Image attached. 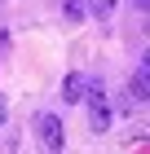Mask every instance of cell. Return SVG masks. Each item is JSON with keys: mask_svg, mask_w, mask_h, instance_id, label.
<instances>
[{"mask_svg": "<svg viewBox=\"0 0 150 154\" xmlns=\"http://www.w3.org/2000/svg\"><path fill=\"white\" fill-rule=\"evenodd\" d=\"M62 13H66L71 22H84V13H88V5H84V0H62Z\"/></svg>", "mask_w": 150, "mask_h": 154, "instance_id": "5b68a950", "label": "cell"}, {"mask_svg": "<svg viewBox=\"0 0 150 154\" xmlns=\"http://www.w3.org/2000/svg\"><path fill=\"white\" fill-rule=\"evenodd\" d=\"M141 71H150V48H146V53H141Z\"/></svg>", "mask_w": 150, "mask_h": 154, "instance_id": "9c48e42d", "label": "cell"}, {"mask_svg": "<svg viewBox=\"0 0 150 154\" xmlns=\"http://www.w3.org/2000/svg\"><path fill=\"white\" fill-rule=\"evenodd\" d=\"M115 5H119V0H88V13H93V18H110Z\"/></svg>", "mask_w": 150, "mask_h": 154, "instance_id": "8992f818", "label": "cell"}, {"mask_svg": "<svg viewBox=\"0 0 150 154\" xmlns=\"http://www.w3.org/2000/svg\"><path fill=\"white\" fill-rule=\"evenodd\" d=\"M128 101H150V71L137 66V75L128 79Z\"/></svg>", "mask_w": 150, "mask_h": 154, "instance_id": "277c9868", "label": "cell"}, {"mask_svg": "<svg viewBox=\"0 0 150 154\" xmlns=\"http://www.w3.org/2000/svg\"><path fill=\"white\" fill-rule=\"evenodd\" d=\"M146 31H150V22H146Z\"/></svg>", "mask_w": 150, "mask_h": 154, "instance_id": "30bf717a", "label": "cell"}, {"mask_svg": "<svg viewBox=\"0 0 150 154\" xmlns=\"http://www.w3.org/2000/svg\"><path fill=\"white\" fill-rule=\"evenodd\" d=\"M84 101H88V128L102 137V132H110V101H106V88L97 79H88V93H84Z\"/></svg>", "mask_w": 150, "mask_h": 154, "instance_id": "6da1fadb", "label": "cell"}, {"mask_svg": "<svg viewBox=\"0 0 150 154\" xmlns=\"http://www.w3.org/2000/svg\"><path fill=\"white\" fill-rule=\"evenodd\" d=\"M35 137H40V145L49 154H62V145H66V132H62L58 115H35Z\"/></svg>", "mask_w": 150, "mask_h": 154, "instance_id": "7a4b0ae2", "label": "cell"}, {"mask_svg": "<svg viewBox=\"0 0 150 154\" xmlns=\"http://www.w3.org/2000/svg\"><path fill=\"white\" fill-rule=\"evenodd\" d=\"M84 93H88V75H84V71H71L66 79H62V101L75 106V101H84Z\"/></svg>", "mask_w": 150, "mask_h": 154, "instance_id": "3957f363", "label": "cell"}, {"mask_svg": "<svg viewBox=\"0 0 150 154\" xmlns=\"http://www.w3.org/2000/svg\"><path fill=\"white\" fill-rule=\"evenodd\" d=\"M5 119H9V101H5V93H0V128H5Z\"/></svg>", "mask_w": 150, "mask_h": 154, "instance_id": "52a82bcc", "label": "cell"}, {"mask_svg": "<svg viewBox=\"0 0 150 154\" xmlns=\"http://www.w3.org/2000/svg\"><path fill=\"white\" fill-rule=\"evenodd\" d=\"M132 9H141V13H150V0H132Z\"/></svg>", "mask_w": 150, "mask_h": 154, "instance_id": "ba28073f", "label": "cell"}]
</instances>
